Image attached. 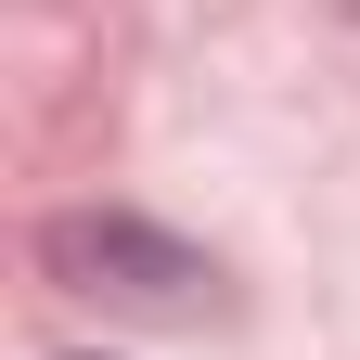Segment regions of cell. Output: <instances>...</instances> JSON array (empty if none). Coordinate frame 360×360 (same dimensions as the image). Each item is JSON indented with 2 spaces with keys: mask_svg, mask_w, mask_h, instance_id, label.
<instances>
[{
  "mask_svg": "<svg viewBox=\"0 0 360 360\" xmlns=\"http://www.w3.org/2000/svg\"><path fill=\"white\" fill-rule=\"evenodd\" d=\"M39 257H52L65 296H129V309H193L206 296V257L167 245V232H142V219H52Z\"/></svg>",
  "mask_w": 360,
  "mask_h": 360,
  "instance_id": "6da1fadb",
  "label": "cell"
}]
</instances>
